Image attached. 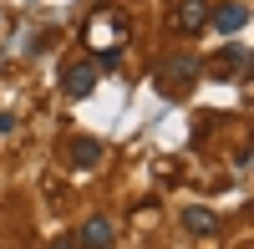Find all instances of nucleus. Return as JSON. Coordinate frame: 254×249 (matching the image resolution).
<instances>
[{"instance_id":"nucleus-1","label":"nucleus","mask_w":254,"mask_h":249,"mask_svg":"<svg viewBox=\"0 0 254 249\" xmlns=\"http://www.w3.org/2000/svg\"><path fill=\"white\" fill-rule=\"evenodd\" d=\"M193 81H198V56H193V51H183V56H168V61H163V92H168V97H173V92L183 97Z\"/></svg>"},{"instance_id":"nucleus-2","label":"nucleus","mask_w":254,"mask_h":249,"mask_svg":"<svg viewBox=\"0 0 254 249\" xmlns=\"http://www.w3.org/2000/svg\"><path fill=\"white\" fill-rule=\"evenodd\" d=\"M208 26H214V31H224V36H234V31H244V26H249V5H244V0H224V5H208Z\"/></svg>"},{"instance_id":"nucleus-3","label":"nucleus","mask_w":254,"mask_h":249,"mask_svg":"<svg viewBox=\"0 0 254 249\" xmlns=\"http://www.w3.org/2000/svg\"><path fill=\"white\" fill-rule=\"evenodd\" d=\"M173 26L183 36H198L208 26V0H173Z\"/></svg>"},{"instance_id":"nucleus-4","label":"nucleus","mask_w":254,"mask_h":249,"mask_svg":"<svg viewBox=\"0 0 254 249\" xmlns=\"http://www.w3.org/2000/svg\"><path fill=\"white\" fill-rule=\"evenodd\" d=\"M117 229H112V219L107 214H92L87 224H81V234H76V249H112Z\"/></svg>"},{"instance_id":"nucleus-5","label":"nucleus","mask_w":254,"mask_h":249,"mask_svg":"<svg viewBox=\"0 0 254 249\" xmlns=\"http://www.w3.org/2000/svg\"><path fill=\"white\" fill-rule=\"evenodd\" d=\"M97 87V61H71L66 71H61V92L66 97H87Z\"/></svg>"},{"instance_id":"nucleus-6","label":"nucleus","mask_w":254,"mask_h":249,"mask_svg":"<svg viewBox=\"0 0 254 249\" xmlns=\"http://www.w3.org/2000/svg\"><path fill=\"white\" fill-rule=\"evenodd\" d=\"M178 219H183V229H188V234H219V214H214V209H203V203H188Z\"/></svg>"},{"instance_id":"nucleus-7","label":"nucleus","mask_w":254,"mask_h":249,"mask_svg":"<svg viewBox=\"0 0 254 249\" xmlns=\"http://www.w3.org/2000/svg\"><path fill=\"white\" fill-rule=\"evenodd\" d=\"M97 163H102V142H97V137H76V142H71V168H76V173H92Z\"/></svg>"},{"instance_id":"nucleus-8","label":"nucleus","mask_w":254,"mask_h":249,"mask_svg":"<svg viewBox=\"0 0 254 249\" xmlns=\"http://www.w3.org/2000/svg\"><path fill=\"white\" fill-rule=\"evenodd\" d=\"M244 61H249L244 46H224V66H244Z\"/></svg>"},{"instance_id":"nucleus-9","label":"nucleus","mask_w":254,"mask_h":249,"mask_svg":"<svg viewBox=\"0 0 254 249\" xmlns=\"http://www.w3.org/2000/svg\"><path fill=\"white\" fill-rule=\"evenodd\" d=\"M51 249H76V239H56V244H51Z\"/></svg>"}]
</instances>
